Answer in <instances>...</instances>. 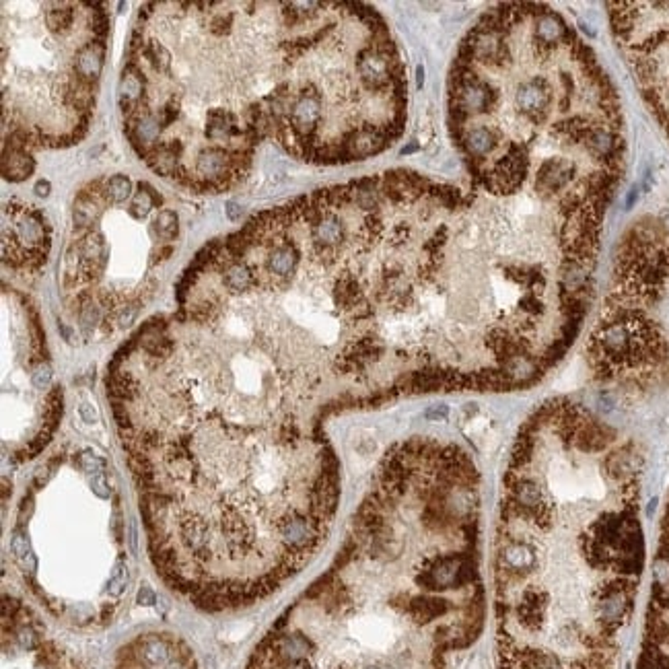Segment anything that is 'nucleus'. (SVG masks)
<instances>
[{"mask_svg": "<svg viewBox=\"0 0 669 669\" xmlns=\"http://www.w3.org/2000/svg\"><path fill=\"white\" fill-rule=\"evenodd\" d=\"M427 417H429V418H433V417H439V418L447 417V408H445V406H439V408H434L433 412H429Z\"/></svg>", "mask_w": 669, "mask_h": 669, "instance_id": "obj_30", "label": "nucleus"}, {"mask_svg": "<svg viewBox=\"0 0 669 669\" xmlns=\"http://www.w3.org/2000/svg\"><path fill=\"white\" fill-rule=\"evenodd\" d=\"M50 377H52L50 364H48V362H41L36 369V373H34V385H36L37 389H44V387L50 383Z\"/></svg>", "mask_w": 669, "mask_h": 669, "instance_id": "obj_23", "label": "nucleus"}, {"mask_svg": "<svg viewBox=\"0 0 669 669\" xmlns=\"http://www.w3.org/2000/svg\"><path fill=\"white\" fill-rule=\"evenodd\" d=\"M132 194V181L128 175H113L106 181V200L109 204H124Z\"/></svg>", "mask_w": 669, "mask_h": 669, "instance_id": "obj_18", "label": "nucleus"}, {"mask_svg": "<svg viewBox=\"0 0 669 669\" xmlns=\"http://www.w3.org/2000/svg\"><path fill=\"white\" fill-rule=\"evenodd\" d=\"M34 171H36V159L31 157L29 150L4 146V150H2V175H4V180L19 183V181L27 180L29 175H34Z\"/></svg>", "mask_w": 669, "mask_h": 669, "instance_id": "obj_10", "label": "nucleus"}, {"mask_svg": "<svg viewBox=\"0 0 669 669\" xmlns=\"http://www.w3.org/2000/svg\"><path fill=\"white\" fill-rule=\"evenodd\" d=\"M418 148V145L417 143H414V145H408V146H404V148H402V150H399V153H402V155H410V153H414V150H417Z\"/></svg>", "mask_w": 669, "mask_h": 669, "instance_id": "obj_31", "label": "nucleus"}, {"mask_svg": "<svg viewBox=\"0 0 669 669\" xmlns=\"http://www.w3.org/2000/svg\"><path fill=\"white\" fill-rule=\"evenodd\" d=\"M669 292V239L636 223L616 255L612 287L587 344L599 383L645 392L669 373V332L661 305Z\"/></svg>", "mask_w": 669, "mask_h": 669, "instance_id": "obj_3", "label": "nucleus"}, {"mask_svg": "<svg viewBox=\"0 0 669 669\" xmlns=\"http://www.w3.org/2000/svg\"><path fill=\"white\" fill-rule=\"evenodd\" d=\"M165 145L169 146V150H173L181 159V155H183V143H180V141H167Z\"/></svg>", "mask_w": 669, "mask_h": 669, "instance_id": "obj_27", "label": "nucleus"}, {"mask_svg": "<svg viewBox=\"0 0 669 669\" xmlns=\"http://www.w3.org/2000/svg\"><path fill=\"white\" fill-rule=\"evenodd\" d=\"M50 190H52V183L48 180H39L36 183V188H34V192H36L39 198H48V196H50Z\"/></svg>", "mask_w": 669, "mask_h": 669, "instance_id": "obj_25", "label": "nucleus"}, {"mask_svg": "<svg viewBox=\"0 0 669 669\" xmlns=\"http://www.w3.org/2000/svg\"><path fill=\"white\" fill-rule=\"evenodd\" d=\"M81 414H83V418H85L87 422H93V420H95V412L91 410L89 404H83V406H81Z\"/></svg>", "mask_w": 669, "mask_h": 669, "instance_id": "obj_29", "label": "nucleus"}, {"mask_svg": "<svg viewBox=\"0 0 669 669\" xmlns=\"http://www.w3.org/2000/svg\"><path fill=\"white\" fill-rule=\"evenodd\" d=\"M153 9H157V4L155 2H148L145 6H141V13H138V21H146L148 15L153 13Z\"/></svg>", "mask_w": 669, "mask_h": 669, "instance_id": "obj_26", "label": "nucleus"}, {"mask_svg": "<svg viewBox=\"0 0 669 669\" xmlns=\"http://www.w3.org/2000/svg\"><path fill=\"white\" fill-rule=\"evenodd\" d=\"M99 215V202L91 196L87 190H81V194L76 196L73 208V223L78 231H87L89 233L93 227V220Z\"/></svg>", "mask_w": 669, "mask_h": 669, "instance_id": "obj_14", "label": "nucleus"}, {"mask_svg": "<svg viewBox=\"0 0 669 669\" xmlns=\"http://www.w3.org/2000/svg\"><path fill=\"white\" fill-rule=\"evenodd\" d=\"M225 213H227V217H229V220H233V223H237V220H241V215H243V208H241V206H239L237 202H227V206H225Z\"/></svg>", "mask_w": 669, "mask_h": 669, "instance_id": "obj_24", "label": "nucleus"}, {"mask_svg": "<svg viewBox=\"0 0 669 669\" xmlns=\"http://www.w3.org/2000/svg\"><path fill=\"white\" fill-rule=\"evenodd\" d=\"M223 282H225L227 289L233 290V292H245V290L255 287L257 280H255L253 272L243 262H235V264H231L227 270L223 272Z\"/></svg>", "mask_w": 669, "mask_h": 669, "instance_id": "obj_15", "label": "nucleus"}, {"mask_svg": "<svg viewBox=\"0 0 669 669\" xmlns=\"http://www.w3.org/2000/svg\"><path fill=\"white\" fill-rule=\"evenodd\" d=\"M161 204H163L161 194H159L148 181H141V183H138V192L132 196V202H130V206H128V213H130V217L132 218L143 220L145 217H148V213H150L153 206H161Z\"/></svg>", "mask_w": 669, "mask_h": 669, "instance_id": "obj_13", "label": "nucleus"}, {"mask_svg": "<svg viewBox=\"0 0 669 669\" xmlns=\"http://www.w3.org/2000/svg\"><path fill=\"white\" fill-rule=\"evenodd\" d=\"M231 21H233V15H231V13H229L227 17H225V15H217V17L210 21V31H213L215 36H225V34H229Z\"/></svg>", "mask_w": 669, "mask_h": 669, "instance_id": "obj_22", "label": "nucleus"}, {"mask_svg": "<svg viewBox=\"0 0 669 669\" xmlns=\"http://www.w3.org/2000/svg\"><path fill=\"white\" fill-rule=\"evenodd\" d=\"M243 132L237 124V116L227 111V109H210L208 111V120H206V138L223 143V141H231V138H243Z\"/></svg>", "mask_w": 669, "mask_h": 669, "instance_id": "obj_11", "label": "nucleus"}, {"mask_svg": "<svg viewBox=\"0 0 669 669\" xmlns=\"http://www.w3.org/2000/svg\"><path fill=\"white\" fill-rule=\"evenodd\" d=\"M482 482L461 447L383 455L344 542L245 669H453L486 620Z\"/></svg>", "mask_w": 669, "mask_h": 669, "instance_id": "obj_2", "label": "nucleus"}, {"mask_svg": "<svg viewBox=\"0 0 669 669\" xmlns=\"http://www.w3.org/2000/svg\"><path fill=\"white\" fill-rule=\"evenodd\" d=\"M171 253H173V247H171V245H165V247H161L159 252L155 253V260H153V264H155L157 260H165V257H167V255H171Z\"/></svg>", "mask_w": 669, "mask_h": 669, "instance_id": "obj_28", "label": "nucleus"}, {"mask_svg": "<svg viewBox=\"0 0 669 669\" xmlns=\"http://www.w3.org/2000/svg\"><path fill=\"white\" fill-rule=\"evenodd\" d=\"M74 23V11L71 4H50L46 11V25L52 34H68Z\"/></svg>", "mask_w": 669, "mask_h": 669, "instance_id": "obj_16", "label": "nucleus"}, {"mask_svg": "<svg viewBox=\"0 0 669 669\" xmlns=\"http://www.w3.org/2000/svg\"><path fill=\"white\" fill-rule=\"evenodd\" d=\"M651 575L636 669H669V496L659 524Z\"/></svg>", "mask_w": 669, "mask_h": 669, "instance_id": "obj_5", "label": "nucleus"}, {"mask_svg": "<svg viewBox=\"0 0 669 669\" xmlns=\"http://www.w3.org/2000/svg\"><path fill=\"white\" fill-rule=\"evenodd\" d=\"M103 60H106V41L95 39L85 44L74 56V76L95 87L103 71Z\"/></svg>", "mask_w": 669, "mask_h": 669, "instance_id": "obj_7", "label": "nucleus"}, {"mask_svg": "<svg viewBox=\"0 0 669 669\" xmlns=\"http://www.w3.org/2000/svg\"><path fill=\"white\" fill-rule=\"evenodd\" d=\"M113 669H196V661L180 638L148 633L128 645Z\"/></svg>", "mask_w": 669, "mask_h": 669, "instance_id": "obj_6", "label": "nucleus"}, {"mask_svg": "<svg viewBox=\"0 0 669 669\" xmlns=\"http://www.w3.org/2000/svg\"><path fill=\"white\" fill-rule=\"evenodd\" d=\"M138 311H141V303H138V301L128 303V305H124L122 309H118V313H116V324L120 327H130L134 324Z\"/></svg>", "mask_w": 669, "mask_h": 669, "instance_id": "obj_20", "label": "nucleus"}, {"mask_svg": "<svg viewBox=\"0 0 669 669\" xmlns=\"http://www.w3.org/2000/svg\"><path fill=\"white\" fill-rule=\"evenodd\" d=\"M196 175L198 180L208 181H218L231 175V150H225L220 146H208L200 150L196 159Z\"/></svg>", "mask_w": 669, "mask_h": 669, "instance_id": "obj_8", "label": "nucleus"}, {"mask_svg": "<svg viewBox=\"0 0 669 669\" xmlns=\"http://www.w3.org/2000/svg\"><path fill=\"white\" fill-rule=\"evenodd\" d=\"M610 19L638 89L669 134V2H614Z\"/></svg>", "mask_w": 669, "mask_h": 669, "instance_id": "obj_4", "label": "nucleus"}, {"mask_svg": "<svg viewBox=\"0 0 669 669\" xmlns=\"http://www.w3.org/2000/svg\"><path fill=\"white\" fill-rule=\"evenodd\" d=\"M299 264H301V252L289 237V233L285 235L280 245L272 247L268 252V260H266V268L274 278H290L297 272Z\"/></svg>", "mask_w": 669, "mask_h": 669, "instance_id": "obj_9", "label": "nucleus"}, {"mask_svg": "<svg viewBox=\"0 0 669 669\" xmlns=\"http://www.w3.org/2000/svg\"><path fill=\"white\" fill-rule=\"evenodd\" d=\"M645 556L634 443L573 399L546 402L501 484L496 669H620Z\"/></svg>", "mask_w": 669, "mask_h": 669, "instance_id": "obj_1", "label": "nucleus"}, {"mask_svg": "<svg viewBox=\"0 0 669 669\" xmlns=\"http://www.w3.org/2000/svg\"><path fill=\"white\" fill-rule=\"evenodd\" d=\"M145 161L155 173H159V175H163V178H173L181 169L180 157H178L173 150H169V146L165 145V143H159V145L153 146V148L148 150Z\"/></svg>", "mask_w": 669, "mask_h": 669, "instance_id": "obj_12", "label": "nucleus"}, {"mask_svg": "<svg viewBox=\"0 0 669 669\" xmlns=\"http://www.w3.org/2000/svg\"><path fill=\"white\" fill-rule=\"evenodd\" d=\"M118 9H120V13H124V9H126V2H120V4H118Z\"/></svg>", "mask_w": 669, "mask_h": 669, "instance_id": "obj_33", "label": "nucleus"}, {"mask_svg": "<svg viewBox=\"0 0 669 669\" xmlns=\"http://www.w3.org/2000/svg\"><path fill=\"white\" fill-rule=\"evenodd\" d=\"M417 76H418V89H420V87H422V81H424V71H422V66H418Z\"/></svg>", "mask_w": 669, "mask_h": 669, "instance_id": "obj_32", "label": "nucleus"}, {"mask_svg": "<svg viewBox=\"0 0 669 669\" xmlns=\"http://www.w3.org/2000/svg\"><path fill=\"white\" fill-rule=\"evenodd\" d=\"M178 116H180V109H178V103H175V101L167 103L163 109L157 111V118H159V122H161V126L163 128L173 124V122L178 120Z\"/></svg>", "mask_w": 669, "mask_h": 669, "instance_id": "obj_21", "label": "nucleus"}, {"mask_svg": "<svg viewBox=\"0 0 669 669\" xmlns=\"http://www.w3.org/2000/svg\"><path fill=\"white\" fill-rule=\"evenodd\" d=\"M153 231L159 235V239L171 241L180 233V218H178V215L173 210H161L159 217L155 218V223H153Z\"/></svg>", "mask_w": 669, "mask_h": 669, "instance_id": "obj_19", "label": "nucleus"}, {"mask_svg": "<svg viewBox=\"0 0 669 669\" xmlns=\"http://www.w3.org/2000/svg\"><path fill=\"white\" fill-rule=\"evenodd\" d=\"M143 56H145L146 62H148L157 73H169V68H171V54H169V50L165 48L163 44H159V41H146L145 48H143Z\"/></svg>", "mask_w": 669, "mask_h": 669, "instance_id": "obj_17", "label": "nucleus"}]
</instances>
